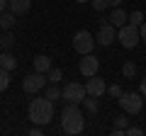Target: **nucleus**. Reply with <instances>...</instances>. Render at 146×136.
I'll list each match as a JSON object with an SVG mask.
<instances>
[{"instance_id":"nucleus-1","label":"nucleus","mask_w":146,"mask_h":136,"mask_svg":"<svg viewBox=\"0 0 146 136\" xmlns=\"http://www.w3.org/2000/svg\"><path fill=\"white\" fill-rule=\"evenodd\" d=\"M61 129H63V134H71V136L80 134L85 129V117H83V112H80L78 105L68 102L61 110Z\"/></svg>"},{"instance_id":"nucleus-2","label":"nucleus","mask_w":146,"mask_h":136,"mask_svg":"<svg viewBox=\"0 0 146 136\" xmlns=\"http://www.w3.org/2000/svg\"><path fill=\"white\" fill-rule=\"evenodd\" d=\"M27 114H29V121L32 124H49V121L54 119V102L49 97H34L29 102V110H27Z\"/></svg>"},{"instance_id":"nucleus-3","label":"nucleus","mask_w":146,"mask_h":136,"mask_svg":"<svg viewBox=\"0 0 146 136\" xmlns=\"http://www.w3.org/2000/svg\"><path fill=\"white\" fill-rule=\"evenodd\" d=\"M117 100H119V107L127 112V114H139L141 107H144L141 92H122Z\"/></svg>"},{"instance_id":"nucleus-4","label":"nucleus","mask_w":146,"mask_h":136,"mask_svg":"<svg viewBox=\"0 0 146 136\" xmlns=\"http://www.w3.org/2000/svg\"><path fill=\"white\" fill-rule=\"evenodd\" d=\"M61 97L66 100V102L80 105V102H83V100L88 97V90H85V85H83V83H68V85H63Z\"/></svg>"},{"instance_id":"nucleus-5","label":"nucleus","mask_w":146,"mask_h":136,"mask_svg":"<svg viewBox=\"0 0 146 136\" xmlns=\"http://www.w3.org/2000/svg\"><path fill=\"white\" fill-rule=\"evenodd\" d=\"M117 39H119V44L124 49H134L136 44L141 42V37H139V27H134V24H129L127 22L124 27H119V32H117Z\"/></svg>"},{"instance_id":"nucleus-6","label":"nucleus","mask_w":146,"mask_h":136,"mask_svg":"<svg viewBox=\"0 0 146 136\" xmlns=\"http://www.w3.org/2000/svg\"><path fill=\"white\" fill-rule=\"evenodd\" d=\"M95 39H93V34L90 32H85V29H80V32H76V37H73V51H78V53H93V46H95Z\"/></svg>"},{"instance_id":"nucleus-7","label":"nucleus","mask_w":146,"mask_h":136,"mask_svg":"<svg viewBox=\"0 0 146 136\" xmlns=\"http://www.w3.org/2000/svg\"><path fill=\"white\" fill-rule=\"evenodd\" d=\"M44 88H46V75L39 73V71L29 73L25 80H22V90H25V92H29V95L39 92V90H44Z\"/></svg>"},{"instance_id":"nucleus-8","label":"nucleus","mask_w":146,"mask_h":136,"mask_svg":"<svg viewBox=\"0 0 146 136\" xmlns=\"http://www.w3.org/2000/svg\"><path fill=\"white\" fill-rule=\"evenodd\" d=\"M95 42H98L100 46H112V44L117 42V27H112L110 22H102V24H100V29H98Z\"/></svg>"},{"instance_id":"nucleus-9","label":"nucleus","mask_w":146,"mask_h":136,"mask_svg":"<svg viewBox=\"0 0 146 136\" xmlns=\"http://www.w3.org/2000/svg\"><path fill=\"white\" fill-rule=\"evenodd\" d=\"M85 90H88L90 97H100V95L107 92V83H105V78H100V75L95 73V75H90V78H88V83H85Z\"/></svg>"},{"instance_id":"nucleus-10","label":"nucleus","mask_w":146,"mask_h":136,"mask_svg":"<svg viewBox=\"0 0 146 136\" xmlns=\"http://www.w3.org/2000/svg\"><path fill=\"white\" fill-rule=\"evenodd\" d=\"M98 68H100V61L95 58V53H85V56L80 58V63H78V71L85 75V78L95 75V73H98Z\"/></svg>"},{"instance_id":"nucleus-11","label":"nucleus","mask_w":146,"mask_h":136,"mask_svg":"<svg viewBox=\"0 0 146 136\" xmlns=\"http://www.w3.org/2000/svg\"><path fill=\"white\" fill-rule=\"evenodd\" d=\"M32 7V0H7V10H12L15 15H27Z\"/></svg>"},{"instance_id":"nucleus-12","label":"nucleus","mask_w":146,"mask_h":136,"mask_svg":"<svg viewBox=\"0 0 146 136\" xmlns=\"http://www.w3.org/2000/svg\"><path fill=\"white\" fill-rule=\"evenodd\" d=\"M127 20H129V15H127L124 10H119V7H115V10H112V15H110V24L117 27V29H119V27H124Z\"/></svg>"},{"instance_id":"nucleus-13","label":"nucleus","mask_w":146,"mask_h":136,"mask_svg":"<svg viewBox=\"0 0 146 136\" xmlns=\"http://www.w3.org/2000/svg\"><path fill=\"white\" fill-rule=\"evenodd\" d=\"M0 68H5V71H15L17 68V58L7 51H0Z\"/></svg>"},{"instance_id":"nucleus-14","label":"nucleus","mask_w":146,"mask_h":136,"mask_svg":"<svg viewBox=\"0 0 146 136\" xmlns=\"http://www.w3.org/2000/svg\"><path fill=\"white\" fill-rule=\"evenodd\" d=\"M49 68H51V58H49V56H44V53L34 56V71H39V73H46Z\"/></svg>"},{"instance_id":"nucleus-15","label":"nucleus","mask_w":146,"mask_h":136,"mask_svg":"<svg viewBox=\"0 0 146 136\" xmlns=\"http://www.w3.org/2000/svg\"><path fill=\"white\" fill-rule=\"evenodd\" d=\"M127 124H129V119H127V112L119 117H115V129H112V136H122L127 129Z\"/></svg>"},{"instance_id":"nucleus-16","label":"nucleus","mask_w":146,"mask_h":136,"mask_svg":"<svg viewBox=\"0 0 146 136\" xmlns=\"http://www.w3.org/2000/svg\"><path fill=\"white\" fill-rule=\"evenodd\" d=\"M15 12L12 10H5V12H0V27H3V29H12V27H15Z\"/></svg>"},{"instance_id":"nucleus-17","label":"nucleus","mask_w":146,"mask_h":136,"mask_svg":"<svg viewBox=\"0 0 146 136\" xmlns=\"http://www.w3.org/2000/svg\"><path fill=\"white\" fill-rule=\"evenodd\" d=\"M63 78V71H61V68H49V71H46V80H49V83H58V80H61Z\"/></svg>"},{"instance_id":"nucleus-18","label":"nucleus","mask_w":146,"mask_h":136,"mask_svg":"<svg viewBox=\"0 0 146 136\" xmlns=\"http://www.w3.org/2000/svg\"><path fill=\"white\" fill-rule=\"evenodd\" d=\"M10 88V71H5V68H0V92L3 90Z\"/></svg>"},{"instance_id":"nucleus-19","label":"nucleus","mask_w":146,"mask_h":136,"mask_svg":"<svg viewBox=\"0 0 146 136\" xmlns=\"http://www.w3.org/2000/svg\"><path fill=\"white\" fill-rule=\"evenodd\" d=\"M44 97H49L51 102H54V100H58V97H61V90L56 88V83H51V85L46 88V92H44Z\"/></svg>"},{"instance_id":"nucleus-20","label":"nucleus","mask_w":146,"mask_h":136,"mask_svg":"<svg viewBox=\"0 0 146 136\" xmlns=\"http://www.w3.org/2000/svg\"><path fill=\"white\" fill-rule=\"evenodd\" d=\"M12 44H15V37L10 34V29H5V34L0 37V46H3V49H10Z\"/></svg>"},{"instance_id":"nucleus-21","label":"nucleus","mask_w":146,"mask_h":136,"mask_svg":"<svg viewBox=\"0 0 146 136\" xmlns=\"http://www.w3.org/2000/svg\"><path fill=\"white\" fill-rule=\"evenodd\" d=\"M122 73H124V78H134V75H136V63L127 61L124 66H122Z\"/></svg>"},{"instance_id":"nucleus-22","label":"nucleus","mask_w":146,"mask_h":136,"mask_svg":"<svg viewBox=\"0 0 146 136\" xmlns=\"http://www.w3.org/2000/svg\"><path fill=\"white\" fill-rule=\"evenodd\" d=\"M141 22H144V12H141V10H134V12H131V17H129V24L139 27Z\"/></svg>"},{"instance_id":"nucleus-23","label":"nucleus","mask_w":146,"mask_h":136,"mask_svg":"<svg viewBox=\"0 0 146 136\" xmlns=\"http://www.w3.org/2000/svg\"><path fill=\"white\" fill-rule=\"evenodd\" d=\"M83 105H85V110H88V112H98V100H95V97H85L83 100Z\"/></svg>"},{"instance_id":"nucleus-24","label":"nucleus","mask_w":146,"mask_h":136,"mask_svg":"<svg viewBox=\"0 0 146 136\" xmlns=\"http://www.w3.org/2000/svg\"><path fill=\"white\" fill-rule=\"evenodd\" d=\"M90 3H93V7H95L98 12L107 10V5H110V0H90Z\"/></svg>"},{"instance_id":"nucleus-25","label":"nucleus","mask_w":146,"mask_h":136,"mask_svg":"<svg viewBox=\"0 0 146 136\" xmlns=\"http://www.w3.org/2000/svg\"><path fill=\"white\" fill-rule=\"evenodd\" d=\"M107 92H110V97H119V95L124 92V90H122L119 85H112V88H107Z\"/></svg>"},{"instance_id":"nucleus-26","label":"nucleus","mask_w":146,"mask_h":136,"mask_svg":"<svg viewBox=\"0 0 146 136\" xmlns=\"http://www.w3.org/2000/svg\"><path fill=\"white\" fill-rule=\"evenodd\" d=\"M124 134H129V136H141L144 131H141L139 126H127V129H124Z\"/></svg>"},{"instance_id":"nucleus-27","label":"nucleus","mask_w":146,"mask_h":136,"mask_svg":"<svg viewBox=\"0 0 146 136\" xmlns=\"http://www.w3.org/2000/svg\"><path fill=\"white\" fill-rule=\"evenodd\" d=\"M139 37H141V42H146V22L139 24Z\"/></svg>"},{"instance_id":"nucleus-28","label":"nucleus","mask_w":146,"mask_h":136,"mask_svg":"<svg viewBox=\"0 0 146 136\" xmlns=\"http://www.w3.org/2000/svg\"><path fill=\"white\" fill-rule=\"evenodd\" d=\"M29 134H32V136H42V129H39V124H36V126H34V129H32V131H29Z\"/></svg>"},{"instance_id":"nucleus-29","label":"nucleus","mask_w":146,"mask_h":136,"mask_svg":"<svg viewBox=\"0 0 146 136\" xmlns=\"http://www.w3.org/2000/svg\"><path fill=\"white\" fill-rule=\"evenodd\" d=\"M7 10V0H0V12H5Z\"/></svg>"},{"instance_id":"nucleus-30","label":"nucleus","mask_w":146,"mask_h":136,"mask_svg":"<svg viewBox=\"0 0 146 136\" xmlns=\"http://www.w3.org/2000/svg\"><path fill=\"white\" fill-rule=\"evenodd\" d=\"M141 95H146V78L141 80Z\"/></svg>"},{"instance_id":"nucleus-31","label":"nucleus","mask_w":146,"mask_h":136,"mask_svg":"<svg viewBox=\"0 0 146 136\" xmlns=\"http://www.w3.org/2000/svg\"><path fill=\"white\" fill-rule=\"evenodd\" d=\"M110 5H115V7H117V5H122V0H110Z\"/></svg>"},{"instance_id":"nucleus-32","label":"nucleus","mask_w":146,"mask_h":136,"mask_svg":"<svg viewBox=\"0 0 146 136\" xmlns=\"http://www.w3.org/2000/svg\"><path fill=\"white\" fill-rule=\"evenodd\" d=\"M76 3H90V0H76Z\"/></svg>"},{"instance_id":"nucleus-33","label":"nucleus","mask_w":146,"mask_h":136,"mask_svg":"<svg viewBox=\"0 0 146 136\" xmlns=\"http://www.w3.org/2000/svg\"><path fill=\"white\" fill-rule=\"evenodd\" d=\"M0 49H3V46H0Z\"/></svg>"}]
</instances>
